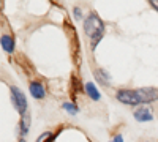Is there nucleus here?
<instances>
[{"mask_svg": "<svg viewBox=\"0 0 158 142\" xmlns=\"http://www.w3.org/2000/svg\"><path fill=\"white\" fill-rule=\"evenodd\" d=\"M84 32L87 36H90V40H95V38H103L104 33V24L100 19L98 14L95 13H90L84 21Z\"/></svg>", "mask_w": 158, "mask_h": 142, "instance_id": "1", "label": "nucleus"}, {"mask_svg": "<svg viewBox=\"0 0 158 142\" xmlns=\"http://www.w3.org/2000/svg\"><path fill=\"white\" fill-rule=\"evenodd\" d=\"M10 98H11V103L15 106V109L21 115L27 112V98H25V95L18 87H10Z\"/></svg>", "mask_w": 158, "mask_h": 142, "instance_id": "2", "label": "nucleus"}, {"mask_svg": "<svg viewBox=\"0 0 158 142\" xmlns=\"http://www.w3.org/2000/svg\"><path fill=\"white\" fill-rule=\"evenodd\" d=\"M115 98H117V101H120L122 104H127V106H136V104H141V101H139V98H138V92H136V90H128V88L117 90V92H115Z\"/></svg>", "mask_w": 158, "mask_h": 142, "instance_id": "3", "label": "nucleus"}, {"mask_svg": "<svg viewBox=\"0 0 158 142\" xmlns=\"http://www.w3.org/2000/svg\"><path fill=\"white\" fill-rule=\"evenodd\" d=\"M138 98L141 101V104H147V103H153L158 99V88L155 87H142L138 88Z\"/></svg>", "mask_w": 158, "mask_h": 142, "instance_id": "4", "label": "nucleus"}, {"mask_svg": "<svg viewBox=\"0 0 158 142\" xmlns=\"http://www.w3.org/2000/svg\"><path fill=\"white\" fill-rule=\"evenodd\" d=\"M29 90H30V95H32L33 98H36V99H43V98L46 96V90H44L43 84H41V82H38V81L30 82Z\"/></svg>", "mask_w": 158, "mask_h": 142, "instance_id": "5", "label": "nucleus"}, {"mask_svg": "<svg viewBox=\"0 0 158 142\" xmlns=\"http://www.w3.org/2000/svg\"><path fill=\"white\" fill-rule=\"evenodd\" d=\"M135 119L138 120V122H150L152 119H153V115H152V111L149 109V108H146V106H142V108H139V109H136V112H135Z\"/></svg>", "mask_w": 158, "mask_h": 142, "instance_id": "6", "label": "nucleus"}, {"mask_svg": "<svg viewBox=\"0 0 158 142\" xmlns=\"http://www.w3.org/2000/svg\"><path fill=\"white\" fill-rule=\"evenodd\" d=\"M29 126H30V115H29V112H25V114L21 115V120H19V133L22 136L27 134Z\"/></svg>", "mask_w": 158, "mask_h": 142, "instance_id": "7", "label": "nucleus"}, {"mask_svg": "<svg viewBox=\"0 0 158 142\" xmlns=\"http://www.w3.org/2000/svg\"><path fill=\"white\" fill-rule=\"evenodd\" d=\"M2 49L8 54H11L15 51V40H13V36H10V35L2 36Z\"/></svg>", "mask_w": 158, "mask_h": 142, "instance_id": "8", "label": "nucleus"}, {"mask_svg": "<svg viewBox=\"0 0 158 142\" xmlns=\"http://www.w3.org/2000/svg\"><path fill=\"white\" fill-rule=\"evenodd\" d=\"M95 79H97L100 84H103V85H111V77H109V74L104 71V70H101V68H98V70L95 71Z\"/></svg>", "mask_w": 158, "mask_h": 142, "instance_id": "9", "label": "nucleus"}, {"mask_svg": "<svg viewBox=\"0 0 158 142\" xmlns=\"http://www.w3.org/2000/svg\"><path fill=\"white\" fill-rule=\"evenodd\" d=\"M85 92H87V95L92 98V99H94V101H98L100 99V92H98V88L94 85V84H92V82H87L85 84Z\"/></svg>", "mask_w": 158, "mask_h": 142, "instance_id": "10", "label": "nucleus"}, {"mask_svg": "<svg viewBox=\"0 0 158 142\" xmlns=\"http://www.w3.org/2000/svg\"><path fill=\"white\" fill-rule=\"evenodd\" d=\"M65 111H67V112H70V114H77L79 112V109H77V106L76 104H73V103H63V106H62Z\"/></svg>", "mask_w": 158, "mask_h": 142, "instance_id": "11", "label": "nucleus"}, {"mask_svg": "<svg viewBox=\"0 0 158 142\" xmlns=\"http://www.w3.org/2000/svg\"><path fill=\"white\" fill-rule=\"evenodd\" d=\"M36 142H52V134L51 133H43L41 136L38 137Z\"/></svg>", "mask_w": 158, "mask_h": 142, "instance_id": "12", "label": "nucleus"}, {"mask_svg": "<svg viewBox=\"0 0 158 142\" xmlns=\"http://www.w3.org/2000/svg\"><path fill=\"white\" fill-rule=\"evenodd\" d=\"M74 18L76 19H81L82 16H81V10H79V8H74Z\"/></svg>", "mask_w": 158, "mask_h": 142, "instance_id": "13", "label": "nucleus"}, {"mask_svg": "<svg viewBox=\"0 0 158 142\" xmlns=\"http://www.w3.org/2000/svg\"><path fill=\"white\" fill-rule=\"evenodd\" d=\"M111 142H123V137H122L120 134H118V136H115V137H114Z\"/></svg>", "mask_w": 158, "mask_h": 142, "instance_id": "14", "label": "nucleus"}, {"mask_svg": "<svg viewBox=\"0 0 158 142\" xmlns=\"http://www.w3.org/2000/svg\"><path fill=\"white\" fill-rule=\"evenodd\" d=\"M150 5H152V6H153V8L158 11V2H150Z\"/></svg>", "mask_w": 158, "mask_h": 142, "instance_id": "15", "label": "nucleus"}, {"mask_svg": "<svg viewBox=\"0 0 158 142\" xmlns=\"http://www.w3.org/2000/svg\"><path fill=\"white\" fill-rule=\"evenodd\" d=\"M19 142H27V140H25V139H19Z\"/></svg>", "mask_w": 158, "mask_h": 142, "instance_id": "16", "label": "nucleus"}]
</instances>
